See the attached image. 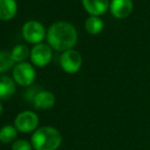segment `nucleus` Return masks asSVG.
<instances>
[{"mask_svg":"<svg viewBox=\"0 0 150 150\" xmlns=\"http://www.w3.org/2000/svg\"><path fill=\"white\" fill-rule=\"evenodd\" d=\"M18 4L16 0H0V20L9 21L16 16Z\"/></svg>","mask_w":150,"mask_h":150,"instance_id":"nucleus-12","label":"nucleus"},{"mask_svg":"<svg viewBox=\"0 0 150 150\" xmlns=\"http://www.w3.org/2000/svg\"><path fill=\"white\" fill-rule=\"evenodd\" d=\"M82 57L76 50H67L60 56V67L65 73L75 74L81 69Z\"/></svg>","mask_w":150,"mask_h":150,"instance_id":"nucleus-7","label":"nucleus"},{"mask_svg":"<svg viewBox=\"0 0 150 150\" xmlns=\"http://www.w3.org/2000/svg\"><path fill=\"white\" fill-rule=\"evenodd\" d=\"M2 113H3V105H2V103L0 102V117H1Z\"/></svg>","mask_w":150,"mask_h":150,"instance_id":"nucleus-18","label":"nucleus"},{"mask_svg":"<svg viewBox=\"0 0 150 150\" xmlns=\"http://www.w3.org/2000/svg\"><path fill=\"white\" fill-rule=\"evenodd\" d=\"M14 62L11 52L6 50H0V74L9 71L13 67Z\"/></svg>","mask_w":150,"mask_h":150,"instance_id":"nucleus-14","label":"nucleus"},{"mask_svg":"<svg viewBox=\"0 0 150 150\" xmlns=\"http://www.w3.org/2000/svg\"><path fill=\"white\" fill-rule=\"evenodd\" d=\"M78 34L75 27L67 22H57L47 31L48 45L57 51L71 50L77 43Z\"/></svg>","mask_w":150,"mask_h":150,"instance_id":"nucleus-1","label":"nucleus"},{"mask_svg":"<svg viewBox=\"0 0 150 150\" xmlns=\"http://www.w3.org/2000/svg\"><path fill=\"white\" fill-rule=\"evenodd\" d=\"M61 142L62 136L60 132L50 126L38 128L31 137V144L34 150H56Z\"/></svg>","mask_w":150,"mask_h":150,"instance_id":"nucleus-2","label":"nucleus"},{"mask_svg":"<svg viewBox=\"0 0 150 150\" xmlns=\"http://www.w3.org/2000/svg\"><path fill=\"white\" fill-rule=\"evenodd\" d=\"M85 28L88 33L92 34V35H96L99 34L103 29V23L97 16H91L88 18L85 23Z\"/></svg>","mask_w":150,"mask_h":150,"instance_id":"nucleus-15","label":"nucleus"},{"mask_svg":"<svg viewBox=\"0 0 150 150\" xmlns=\"http://www.w3.org/2000/svg\"><path fill=\"white\" fill-rule=\"evenodd\" d=\"M84 8L94 16L103 14L109 6V0H82Z\"/></svg>","mask_w":150,"mask_h":150,"instance_id":"nucleus-10","label":"nucleus"},{"mask_svg":"<svg viewBox=\"0 0 150 150\" xmlns=\"http://www.w3.org/2000/svg\"><path fill=\"white\" fill-rule=\"evenodd\" d=\"M52 58L51 47L47 44L40 43L35 45L31 50V61L38 67H43L50 62Z\"/></svg>","mask_w":150,"mask_h":150,"instance_id":"nucleus-6","label":"nucleus"},{"mask_svg":"<svg viewBox=\"0 0 150 150\" xmlns=\"http://www.w3.org/2000/svg\"><path fill=\"white\" fill-rule=\"evenodd\" d=\"M23 37L27 42L32 44H40L46 36L44 26L37 21H29L25 23L22 29Z\"/></svg>","mask_w":150,"mask_h":150,"instance_id":"nucleus-5","label":"nucleus"},{"mask_svg":"<svg viewBox=\"0 0 150 150\" xmlns=\"http://www.w3.org/2000/svg\"><path fill=\"white\" fill-rule=\"evenodd\" d=\"M18 137V130L14 126L6 125L0 129V142L3 144L13 143Z\"/></svg>","mask_w":150,"mask_h":150,"instance_id":"nucleus-13","label":"nucleus"},{"mask_svg":"<svg viewBox=\"0 0 150 150\" xmlns=\"http://www.w3.org/2000/svg\"><path fill=\"white\" fill-rule=\"evenodd\" d=\"M133 10L132 0H112L110 3V11L115 18H124Z\"/></svg>","mask_w":150,"mask_h":150,"instance_id":"nucleus-9","label":"nucleus"},{"mask_svg":"<svg viewBox=\"0 0 150 150\" xmlns=\"http://www.w3.org/2000/svg\"><path fill=\"white\" fill-rule=\"evenodd\" d=\"M55 100V96L52 92L47 90H40L35 95L32 103L33 106L38 110H48L54 106Z\"/></svg>","mask_w":150,"mask_h":150,"instance_id":"nucleus-8","label":"nucleus"},{"mask_svg":"<svg viewBox=\"0 0 150 150\" xmlns=\"http://www.w3.org/2000/svg\"><path fill=\"white\" fill-rule=\"evenodd\" d=\"M11 55L12 58L16 62H24L25 60L28 58L29 54H30V51H29L28 47L23 44H18V45L14 46L13 49L11 50Z\"/></svg>","mask_w":150,"mask_h":150,"instance_id":"nucleus-16","label":"nucleus"},{"mask_svg":"<svg viewBox=\"0 0 150 150\" xmlns=\"http://www.w3.org/2000/svg\"><path fill=\"white\" fill-rule=\"evenodd\" d=\"M39 117L32 110H24L20 112L14 119V127L18 132L28 134L35 132L39 127Z\"/></svg>","mask_w":150,"mask_h":150,"instance_id":"nucleus-3","label":"nucleus"},{"mask_svg":"<svg viewBox=\"0 0 150 150\" xmlns=\"http://www.w3.org/2000/svg\"><path fill=\"white\" fill-rule=\"evenodd\" d=\"M12 79L16 84L23 87H29L34 83L36 79V71L34 67L29 62H20L13 67Z\"/></svg>","mask_w":150,"mask_h":150,"instance_id":"nucleus-4","label":"nucleus"},{"mask_svg":"<svg viewBox=\"0 0 150 150\" xmlns=\"http://www.w3.org/2000/svg\"><path fill=\"white\" fill-rule=\"evenodd\" d=\"M16 82L8 76H0V100H7L16 93Z\"/></svg>","mask_w":150,"mask_h":150,"instance_id":"nucleus-11","label":"nucleus"},{"mask_svg":"<svg viewBox=\"0 0 150 150\" xmlns=\"http://www.w3.org/2000/svg\"><path fill=\"white\" fill-rule=\"evenodd\" d=\"M11 150H33V146L29 141L20 139L16 140L11 144Z\"/></svg>","mask_w":150,"mask_h":150,"instance_id":"nucleus-17","label":"nucleus"}]
</instances>
